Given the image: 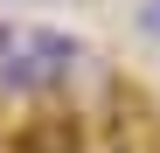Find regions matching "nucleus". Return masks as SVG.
<instances>
[{
	"instance_id": "obj_1",
	"label": "nucleus",
	"mask_w": 160,
	"mask_h": 153,
	"mask_svg": "<svg viewBox=\"0 0 160 153\" xmlns=\"http://www.w3.org/2000/svg\"><path fill=\"white\" fill-rule=\"evenodd\" d=\"M21 153H77V125L70 118H42L21 132Z\"/></svg>"
},
{
	"instance_id": "obj_2",
	"label": "nucleus",
	"mask_w": 160,
	"mask_h": 153,
	"mask_svg": "<svg viewBox=\"0 0 160 153\" xmlns=\"http://www.w3.org/2000/svg\"><path fill=\"white\" fill-rule=\"evenodd\" d=\"M132 28L146 42H160V0H132Z\"/></svg>"
},
{
	"instance_id": "obj_3",
	"label": "nucleus",
	"mask_w": 160,
	"mask_h": 153,
	"mask_svg": "<svg viewBox=\"0 0 160 153\" xmlns=\"http://www.w3.org/2000/svg\"><path fill=\"white\" fill-rule=\"evenodd\" d=\"M21 7H35V0H21Z\"/></svg>"
}]
</instances>
